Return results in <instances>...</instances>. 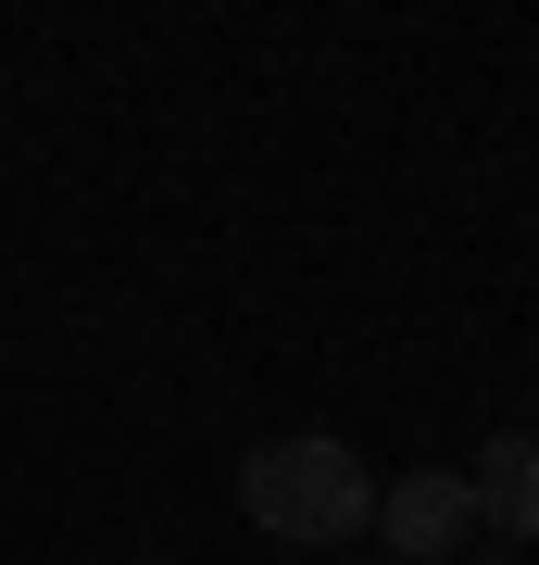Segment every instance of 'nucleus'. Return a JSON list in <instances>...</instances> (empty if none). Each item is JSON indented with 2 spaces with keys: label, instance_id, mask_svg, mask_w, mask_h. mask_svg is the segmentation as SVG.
<instances>
[{
  "label": "nucleus",
  "instance_id": "1",
  "mask_svg": "<svg viewBox=\"0 0 539 565\" xmlns=\"http://www.w3.org/2000/svg\"><path fill=\"white\" fill-rule=\"evenodd\" d=\"M239 515L263 527V541H301V553L377 541V465H364L339 427H289V440H251V452H239Z\"/></svg>",
  "mask_w": 539,
  "mask_h": 565
},
{
  "label": "nucleus",
  "instance_id": "3",
  "mask_svg": "<svg viewBox=\"0 0 539 565\" xmlns=\"http://www.w3.org/2000/svg\"><path fill=\"white\" fill-rule=\"evenodd\" d=\"M464 503H477V541H502V553L539 541V440H527V427L477 440V465H464Z\"/></svg>",
  "mask_w": 539,
  "mask_h": 565
},
{
  "label": "nucleus",
  "instance_id": "2",
  "mask_svg": "<svg viewBox=\"0 0 539 565\" xmlns=\"http://www.w3.org/2000/svg\"><path fill=\"white\" fill-rule=\"evenodd\" d=\"M377 541H389L401 565H464V553H477L464 465H414V478H377Z\"/></svg>",
  "mask_w": 539,
  "mask_h": 565
}]
</instances>
